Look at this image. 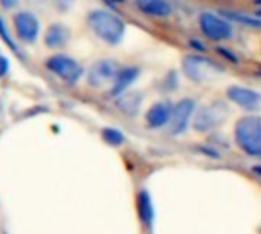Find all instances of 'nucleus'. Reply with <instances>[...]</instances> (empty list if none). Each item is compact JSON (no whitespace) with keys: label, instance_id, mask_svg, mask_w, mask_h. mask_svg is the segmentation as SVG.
Returning <instances> with one entry per match:
<instances>
[{"label":"nucleus","instance_id":"1","mask_svg":"<svg viewBox=\"0 0 261 234\" xmlns=\"http://www.w3.org/2000/svg\"><path fill=\"white\" fill-rule=\"evenodd\" d=\"M234 139L245 155L261 159V115L248 113L239 118L234 126Z\"/></svg>","mask_w":261,"mask_h":234},{"label":"nucleus","instance_id":"2","mask_svg":"<svg viewBox=\"0 0 261 234\" xmlns=\"http://www.w3.org/2000/svg\"><path fill=\"white\" fill-rule=\"evenodd\" d=\"M87 23L92 32L104 43L116 46L122 41L125 35V23L116 14L106 9H95L89 12Z\"/></svg>","mask_w":261,"mask_h":234},{"label":"nucleus","instance_id":"3","mask_svg":"<svg viewBox=\"0 0 261 234\" xmlns=\"http://www.w3.org/2000/svg\"><path fill=\"white\" fill-rule=\"evenodd\" d=\"M182 72L190 81L196 84H203L211 80H216L217 75L223 72V69L211 58L196 52L188 54L182 58Z\"/></svg>","mask_w":261,"mask_h":234},{"label":"nucleus","instance_id":"4","mask_svg":"<svg viewBox=\"0 0 261 234\" xmlns=\"http://www.w3.org/2000/svg\"><path fill=\"white\" fill-rule=\"evenodd\" d=\"M229 109L228 103L223 101H211L202 104L196 109L193 118V127L199 133H210L219 129L228 118Z\"/></svg>","mask_w":261,"mask_h":234},{"label":"nucleus","instance_id":"5","mask_svg":"<svg viewBox=\"0 0 261 234\" xmlns=\"http://www.w3.org/2000/svg\"><path fill=\"white\" fill-rule=\"evenodd\" d=\"M199 29L202 35L214 43H225L234 37V25L222 14L211 11L202 12L199 15Z\"/></svg>","mask_w":261,"mask_h":234},{"label":"nucleus","instance_id":"6","mask_svg":"<svg viewBox=\"0 0 261 234\" xmlns=\"http://www.w3.org/2000/svg\"><path fill=\"white\" fill-rule=\"evenodd\" d=\"M226 98L246 113H258L261 110V92L243 84H231L226 87Z\"/></svg>","mask_w":261,"mask_h":234},{"label":"nucleus","instance_id":"7","mask_svg":"<svg viewBox=\"0 0 261 234\" xmlns=\"http://www.w3.org/2000/svg\"><path fill=\"white\" fill-rule=\"evenodd\" d=\"M196 109H197V104L190 97L180 98L176 104H173V112H171V118L168 124L170 133L174 136L184 135L188 130V127L193 124Z\"/></svg>","mask_w":261,"mask_h":234},{"label":"nucleus","instance_id":"8","mask_svg":"<svg viewBox=\"0 0 261 234\" xmlns=\"http://www.w3.org/2000/svg\"><path fill=\"white\" fill-rule=\"evenodd\" d=\"M46 67L55 74L58 78H61L63 81H66L67 84H75L80 81V78L83 77V67L80 66V63L67 55H54L46 61Z\"/></svg>","mask_w":261,"mask_h":234},{"label":"nucleus","instance_id":"9","mask_svg":"<svg viewBox=\"0 0 261 234\" xmlns=\"http://www.w3.org/2000/svg\"><path fill=\"white\" fill-rule=\"evenodd\" d=\"M173 112V103L170 100H159L153 103L145 112V124L151 130L168 127Z\"/></svg>","mask_w":261,"mask_h":234},{"label":"nucleus","instance_id":"10","mask_svg":"<svg viewBox=\"0 0 261 234\" xmlns=\"http://www.w3.org/2000/svg\"><path fill=\"white\" fill-rule=\"evenodd\" d=\"M118 71H119V66L113 60H99L90 67L87 81L93 87L106 86L107 83H113Z\"/></svg>","mask_w":261,"mask_h":234},{"label":"nucleus","instance_id":"11","mask_svg":"<svg viewBox=\"0 0 261 234\" xmlns=\"http://www.w3.org/2000/svg\"><path fill=\"white\" fill-rule=\"evenodd\" d=\"M14 29L17 37L24 43H34L38 37V20L31 12H18L14 15Z\"/></svg>","mask_w":261,"mask_h":234},{"label":"nucleus","instance_id":"12","mask_svg":"<svg viewBox=\"0 0 261 234\" xmlns=\"http://www.w3.org/2000/svg\"><path fill=\"white\" fill-rule=\"evenodd\" d=\"M135 8L148 18L165 20L173 15V6L168 0H135Z\"/></svg>","mask_w":261,"mask_h":234},{"label":"nucleus","instance_id":"13","mask_svg":"<svg viewBox=\"0 0 261 234\" xmlns=\"http://www.w3.org/2000/svg\"><path fill=\"white\" fill-rule=\"evenodd\" d=\"M141 75V69L138 66H124V67H119L112 86H110V90H109V95L113 97V98H118L121 93H124L125 90H128L132 87V84L139 78Z\"/></svg>","mask_w":261,"mask_h":234},{"label":"nucleus","instance_id":"14","mask_svg":"<svg viewBox=\"0 0 261 234\" xmlns=\"http://www.w3.org/2000/svg\"><path fill=\"white\" fill-rule=\"evenodd\" d=\"M144 95L138 90H125L118 97V107L128 116H135L142 106Z\"/></svg>","mask_w":261,"mask_h":234},{"label":"nucleus","instance_id":"15","mask_svg":"<svg viewBox=\"0 0 261 234\" xmlns=\"http://www.w3.org/2000/svg\"><path fill=\"white\" fill-rule=\"evenodd\" d=\"M222 15H225L228 20H231L232 23H239L242 26H246L249 29H261V17L257 14H246V12H240V11H222Z\"/></svg>","mask_w":261,"mask_h":234},{"label":"nucleus","instance_id":"16","mask_svg":"<svg viewBox=\"0 0 261 234\" xmlns=\"http://www.w3.org/2000/svg\"><path fill=\"white\" fill-rule=\"evenodd\" d=\"M67 40H69V31L61 25H52L46 31L44 43H46V46H49L52 49L63 48L67 43Z\"/></svg>","mask_w":261,"mask_h":234},{"label":"nucleus","instance_id":"17","mask_svg":"<svg viewBox=\"0 0 261 234\" xmlns=\"http://www.w3.org/2000/svg\"><path fill=\"white\" fill-rule=\"evenodd\" d=\"M138 212L144 225L148 227L153 222V204L147 192H141L138 195Z\"/></svg>","mask_w":261,"mask_h":234},{"label":"nucleus","instance_id":"18","mask_svg":"<svg viewBox=\"0 0 261 234\" xmlns=\"http://www.w3.org/2000/svg\"><path fill=\"white\" fill-rule=\"evenodd\" d=\"M102 138H104V141H106L107 144L115 146V147L121 146V144L125 141L124 135H122L118 129H113V127L104 129V130H102Z\"/></svg>","mask_w":261,"mask_h":234},{"label":"nucleus","instance_id":"19","mask_svg":"<svg viewBox=\"0 0 261 234\" xmlns=\"http://www.w3.org/2000/svg\"><path fill=\"white\" fill-rule=\"evenodd\" d=\"M0 37L5 40V43L12 49V51H15L17 52V46L14 44V41H12V38L8 35V31H6V26H5V23H3V20H2V17H0Z\"/></svg>","mask_w":261,"mask_h":234},{"label":"nucleus","instance_id":"20","mask_svg":"<svg viewBox=\"0 0 261 234\" xmlns=\"http://www.w3.org/2000/svg\"><path fill=\"white\" fill-rule=\"evenodd\" d=\"M8 72V60L0 55V78Z\"/></svg>","mask_w":261,"mask_h":234},{"label":"nucleus","instance_id":"21","mask_svg":"<svg viewBox=\"0 0 261 234\" xmlns=\"http://www.w3.org/2000/svg\"><path fill=\"white\" fill-rule=\"evenodd\" d=\"M0 3L3 5V8L9 9V8H14L17 5V0H0Z\"/></svg>","mask_w":261,"mask_h":234},{"label":"nucleus","instance_id":"22","mask_svg":"<svg viewBox=\"0 0 261 234\" xmlns=\"http://www.w3.org/2000/svg\"><path fill=\"white\" fill-rule=\"evenodd\" d=\"M252 170H254V173H255L257 176H260V178H261V164H258V166H255V167H254Z\"/></svg>","mask_w":261,"mask_h":234},{"label":"nucleus","instance_id":"23","mask_svg":"<svg viewBox=\"0 0 261 234\" xmlns=\"http://www.w3.org/2000/svg\"><path fill=\"white\" fill-rule=\"evenodd\" d=\"M255 14H257L258 17H261V5H258V8H257V11H255Z\"/></svg>","mask_w":261,"mask_h":234}]
</instances>
